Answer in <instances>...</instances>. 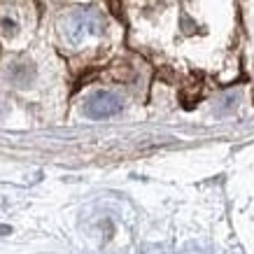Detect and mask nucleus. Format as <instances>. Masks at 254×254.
Returning a JSON list of instances; mask_svg holds the SVG:
<instances>
[{
	"label": "nucleus",
	"instance_id": "1",
	"mask_svg": "<svg viewBox=\"0 0 254 254\" xmlns=\"http://www.w3.org/2000/svg\"><path fill=\"white\" fill-rule=\"evenodd\" d=\"M63 38L68 40L70 45H82L84 40L100 35L103 31V16L96 9H75L70 12L61 23Z\"/></svg>",
	"mask_w": 254,
	"mask_h": 254
},
{
	"label": "nucleus",
	"instance_id": "2",
	"mask_svg": "<svg viewBox=\"0 0 254 254\" xmlns=\"http://www.w3.org/2000/svg\"><path fill=\"white\" fill-rule=\"evenodd\" d=\"M119 110H122V100L110 91H96L84 105V112L91 119H108L115 117Z\"/></svg>",
	"mask_w": 254,
	"mask_h": 254
},
{
	"label": "nucleus",
	"instance_id": "3",
	"mask_svg": "<svg viewBox=\"0 0 254 254\" xmlns=\"http://www.w3.org/2000/svg\"><path fill=\"white\" fill-rule=\"evenodd\" d=\"M2 26H5V33H14V23L9 21V19H7L5 23H2Z\"/></svg>",
	"mask_w": 254,
	"mask_h": 254
},
{
	"label": "nucleus",
	"instance_id": "4",
	"mask_svg": "<svg viewBox=\"0 0 254 254\" xmlns=\"http://www.w3.org/2000/svg\"><path fill=\"white\" fill-rule=\"evenodd\" d=\"M5 233H9V226H0V236H5Z\"/></svg>",
	"mask_w": 254,
	"mask_h": 254
}]
</instances>
